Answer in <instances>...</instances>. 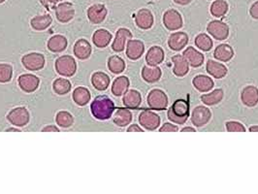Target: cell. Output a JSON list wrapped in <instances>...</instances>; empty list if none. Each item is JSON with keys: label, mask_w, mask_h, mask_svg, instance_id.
<instances>
[{"label": "cell", "mask_w": 258, "mask_h": 194, "mask_svg": "<svg viewBox=\"0 0 258 194\" xmlns=\"http://www.w3.org/2000/svg\"><path fill=\"white\" fill-rule=\"evenodd\" d=\"M91 110L96 119L99 121H106L112 117L115 111V104L109 97L99 96L93 101Z\"/></svg>", "instance_id": "1"}, {"label": "cell", "mask_w": 258, "mask_h": 194, "mask_svg": "<svg viewBox=\"0 0 258 194\" xmlns=\"http://www.w3.org/2000/svg\"><path fill=\"white\" fill-rule=\"evenodd\" d=\"M190 109L191 106L187 100L178 99L168 110V119L177 125H184L190 117Z\"/></svg>", "instance_id": "2"}, {"label": "cell", "mask_w": 258, "mask_h": 194, "mask_svg": "<svg viewBox=\"0 0 258 194\" xmlns=\"http://www.w3.org/2000/svg\"><path fill=\"white\" fill-rule=\"evenodd\" d=\"M7 120L15 127L24 128L30 123L31 115L26 108L18 107L10 111V113L7 115Z\"/></svg>", "instance_id": "3"}, {"label": "cell", "mask_w": 258, "mask_h": 194, "mask_svg": "<svg viewBox=\"0 0 258 194\" xmlns=\"http://www.w3.org/2000/svg\"><path fill=\"white\" fill-rule=\"evenodd\" d=\"M56 70L59 74L64 77H72L77 71V64L75 59L70 56H63L56 62Z\"/></svg>", "instance_id": "4"}, {"label": "cell", "mask_w": 258, "mask_h": 194, "mask_svg": "<svg viewBox=\"0 0 258 194\" xmlns=\"http://www.w3.org/2000/svg\"><path fill=\"white\" fill-rule=\"evenodd\" d=\"M148 105L151 109L153 110H158V111H162L165 110L168 106V97L165 95L164 92H162L161 90L156 89L153 90L152 92H150V94L148 95Z\"/></svg>", "instance_id": "5"}, {"label": "cell", "mask_w": 258, "mask_h": 194, "mask_svg": "<svg viewBox=\"0 0 258 194\" xmlns=\"http://www.w3.org/2000/svg\"><path fill=\"white\" fill-rule=\"evenodd\" d=\"M163 24L168 31H178L183 27V18L176 10H168L163 15Z\"/></svg>", "instance_id": "6"}, {"label": "cell", "mask_w": 258, "mask_h": 194, "mask_svg": "<svg viewBox=\"0 0 258 194\" xmlns=\"http://www.w3.org/2000/svg\"><path fill=\"white\" fill-rule=\"evenodd\" d=\"M45 57L39 53H31L23 57L22 64L30 71H38L45 66Z\"/></svg>", "instance_id": "7"}, {"label": "cell", "mask_w": 258, "mask_h": 194, "mask_svg": "<svg viewBox=\"0 0 258 194\" xmlns=\"http://www.w3.org/2000/svg\"><path fill=\"white\" fill-rule=\"evenodd\" d=\"M212 118L210 109L205 106H197L192 114V123L196 128H202L207 125Z\"/></svg>", "instance_id": "8"}, {"label": "cell", "mask_w": 258, "mask_h": 194, "mask_svg": "<svg viewBox=\"0 0 258 194\" xmlns=\"http://www.w3.org/2000/svg\"><path fill=\"white\" fill-rule=\"evenodd\" d=\"M207 32L210 33L215 39L224 41L229 36V28L226 23L222 21H213L207 27Z\"/></svg>", "instance_id": "9"}, {"label": "cell", "mask_w": 258, "mask_h": 194, "mask_svg": "<svg viewBox=\"0 0 258 194\" xmlns=\"http://www.w3.org/2000/svg\"><path fill=\"white\" fill-rule=\"evenodd\" d=\"M140 125L147 130H156L160 128L161 118L151 111H144L139 116Z\"/></svg>", "instance_id": "10"}, {"label": "cell", "mask_w": 258, "mask_h": 194, "mask_svg": "<svg viewBox=\"0 0 258 194\" xmlns=\"http://www.w3.org/2000/svg\"><path fill=\"white\" fill-rule=\"evenodd\" d=\"M135 23L141 30H150L154 25V16L150 10L141 9L135 15Z\"/></svg>", "instance_id": "11"}, {"label": "cell", "mask_w": 258, "mask_h": 194, "mask_svg": "<svg viewBox=\"0 0 258 194\" xmlns=\"http://www.w3.org/2000/svg\"><path fill=\"white\" fill-rule=\"evenodd\" d=\"M19 86L20 88L28 94H31L35 92L39 85H40V80L38 77L32 74H23L19 77Z\"/></svg>", "instance_id": "12"}, {"label": "cell", "mask_w": 258, "mask_h": 194, "mask_svg": "<svg viewBox=\"0 0 258 194\" xmlns=\"http://www.w3.org/2000/svg\"><path fill=\"white\" fill-rule=\"evenodd\" d=\"M56 16L59 22L61 23H68L75 16V9L71 3L64 2L57 6L56 8Z\"/></svg>", "instance_id": "13"}, {"label": "cell", "mask_w": 258, "mask_h": 194, "mask_svg": "<svg viewBox=\"0 0 258 194\" xmlns=\"http://www.w3.org/2000/svg\"><path fill=\"white\" fill-rule=\"evenodd\" d=\"M108 10L103 4H95L88 10V18L95 25L101 24L107 17Z\"/></svg>", "instance_id": "14"}, {"label": "cell", "mask_w": 258, "mask_h": 194, "mask_svg": "<svg viewBox=\"0 0 258 194\" xmlns=\"http://www.w3.org/2000/svg\"><path fill=\"white\" fill-rule=\"evenodd\" d=\"M132 33L128 29H120L117 32L114 43L112 44L113 51L117 53L123 52L126 48L127 43L132 38Z\"/></svg>", "instance_id": "15"}, {"label": "cell", "mask_w": 258, "mask_h": 194, "mask_svg": "<svg viewBox=\"0 0 258 194\" xmlns=\"http://www.w3.org/2000/svg\"><path fill=\"white\" fill-rule=\"evenodd\" d=\"M189 43V36L186 32H176L170 35L168 39V46L175 52L182 51Z\"/></svg>", "instance_id": "16"}, {"label": "cell", "mask_w": 258, "mask_h": 194, "mask_svg": "<svg viewBox=\"0 0 258 194\" xmlns=\"http://www.w3.org/2000/svg\"><path fill=\"white\" fill-rule=\"evenodd\" d=\"M145 52V45L142 41L130 39L127 46V56L131 61L139 60Z\"/></svg>", "instance_id": "17"}, {"label": "cell", "mask_w": 258, "mask_h": 194, "mask_svg": "<svg viewBox=\"0 0 258 194\" xmlns=\"http://www.w3.org/2000/svg\"><path fill=\"white\" fill-rule=\"evenodd\" d=\"M93 52L92 45L85 39L78 40L74 45V55L81 61L88 60Z\"/></svg>", "instance_id": "18"}, {"label": "cell", "mask_w": 258, "mask_h": 194, "mask_svg": "<svg viewBox=\"0 0 258 194\" xmlns=\"http://www.w3.org/2000/svg\"><path fill=\"white\" fill-rule=\"evenodd\" d=\"M241 100L247 107H255L258 103V89L255 86L246 87L241 93Z\"/></svg>", "instance_id": "19"}, {"label": "cell", "mask_w": 258, "mask_h": 194, "mask_svg": "<svg viewBox=\"0 0 258 194\" xmlns=\"http://www.w3.org/2000/svg\"><path fill=\"white\" fill-rule=\"evenodd\" d=\"M183 56L187 60L190 66L194 68L200 67L204 64V60H205L204 55L199 51H197L196 49H194V47H189L188 49H186L184 51Z\"/></svg>", "instance_id": "20"}, {"label": "cell", "mask_w": 258, "mask_h": 194, "mask_svg": "<svg viewBox=\"0 0 258 194\" xmlns=\"http://www.w3.org/2000/svg\"><path fill=\"white\" fill-rule=\"evenodd\" d=\"M172 62L174 64L173 73L177 77H184L186 76L190 71V65L187 62V60L184 58V56L177 55L172 58Z\"/></svg>", "instance_id": "21"}, {"label": "cell", "mask_w": 258, "mask_h": 194, "mask_svg": "<svg viewBox=\"0 0 258 194\" xmlns=\"http://www.w3.org/2000/svg\"><path fill=\"white\" fill-rule=\"evenodd\" d=\"M164 51L163 49L159 46L152 47L147 55H146V62L147 65L150 66H158L161 65L164 61Z\"/></svg>", "instance_id": "22"}, {"label": "cell", "mask_w": 258, "mask_h": 194, "mask_svg": "<svg viewBox=\"0 0 258 194\" xmlns=\"http://www.w3.org/2000/svg\"><path fill=\"white\" fill-rule=\"evenodd\" d=\"M161 69L159 66H144L142 69V78L150 84L157 83L161 78Z\"/></svg>", "instance_id": "23"}, {"label": "cell", "mask_w": 258, "mask_h": 194, "mask_svg": "<svg viewBox=\"0 0 258 194\" xmlns=\"http://www.w3.org/2000/svg\"><path fill=\"white\" fill-rule=\"evenodd\" d=\"M193 85L194 88L199 91L200 93H207L209 91H211L214 86L215 83L212 80V78L205 76V75H198L196 77H194L193 80Z\"/></svg>", "instance_id": "24"}, {"label": "cell", "mask_w": 258, "mask_h": 194, "mask_svg": "<svg viewBox=\"0 0 258 194\" xmlns=\"http://www.w3.org/2000/svg\"><path fill=\"white\" fill-rule=\"evenodd\" d=\"M207 72L213 76L216 79H223L227 75V68L226 65H222L216 61H208L207 65H206Z\"/></svg>", "instance_id": "25"}, {"label": "cell", "mask_w": 258, "mask_h": 194, "mask_svg": "<svg viewBox=\"0 0 258 194\" xmlns=\"http://www.w3.org/2000/svg\"><path fill=\"white\" fill-rule=\"evenodd\" d=\"M129 85H130V82L128 77L121 76L117 78L112 85V94L115 97L124 96L129 91Z\"/></svg>", "instance_id": "26"}, {"label": "cell", "mask_w": 258, "mask_h": 194, "mask_svg": "<svg viewBox=\"0 0 258 194\" xmlns=\"http://www.w3.org/2000/svg\"><path fill=\"white\" fill-rule=\"evenodd\" d=\"M67 39L64 35H54L48 41V49L53 53H62L67 48Z\"/></svg>", "instance_id": "27"}, {"label": "cell", "mask_w": 258, "mask_h": 194, "mask_svg": "<svg viewBox=\"0 0 258 194\" xmlns=\"http://www.w3.org/2000/svg\"><path fill=\"white\" fill-rule=\"evenodd\" d=\"M214 57L220 62L227 63L231 61V59L234 57V51L231 46L227 44H221L216 48L214 52Z\"/></svg>", "instance_id": "28"}, {"label": "cell", "mask_w": 258, "mask_h": 194, "mask_svg": "<svg viewBox=\"0 0 258 194\" xmlns=\"http://www.w3.org/2000/svg\"><path fill=\"white\" fill-rule=\"evenodd\" d=\"M52 22H53L52 17L49 14H45V15H39L34 17L31 22V25L34 31L42 32L47 30L52 25Z\"/></svg>", "instance_id": "29"}, {"label": "cell", "mask_w": 258, "mask_h": 194, "mask_svg": "<svg viewBox=\"0 0 258 194\" xmlns=\"http://www.w3.org/2000/svg\"><path fill=\"white\" fill-rule=\"evenodd\" d=\"M92 84L97 91H106L110 85V78L104 72H96L92 76Z\"/></svg>", "instance_id": "30"}, {"label": "cell", "mask_w": 258, "mask_h": 194, "mask_svg": "<svg viewBox=\"0 0 258 194\" xmlns=\"http://www.w3.org/2000/svg\"><path fill=\"white\" fill-rule=\"evenodd\" d=\"M123 102L126 107L131 108V109H136L142 103V97L139 92L135 90H129L125 94L124 98H123Z\"/></svg>", "instance_id": "31"}, {"label": "cell", "mask_w": 258, "mask_h": 194, "mask_svg": "<svg viewBox=\"0 0 258 194\" xmlns=\"http://www.w3.org/2000/svg\"><path fill=\"white\" fill-rule=\"evenodd\" d=\"M113 121H114V123L118 127L125 128V127L129 126V124L131 123V121H132V114L128 109L120 108V109H118L116 111Z\"/></svg>", "instance_id": "32"}, {"label": "cell", "mask_w": 258, "mask_h": 194, "mask_svg": "<svg viewBox=\"0 0 258 194\" xmlns=\"http://www.w3.org/2000/svg\"><path fill=\"white\" fill-rule=\"evenodd\" d=\"M112 40V34L106 30H98L94 36H93V42L97 46V48L103 49L106 48Z\"/></svg>", "instance_id": "33"}, {"label": "cell", "mask_w": 258, "mask_h": 194, "mask_svg": "<svg viewBox=\"0 0 258 194\" xmlns=\"http://www.w3.org/2000/svg\"><path fill=\"white\" fill-rule=\"evenodd\" d=\"M73 100L79 106L87 105L91 100V93L87 88L79 87L73 92Z\"/></svg>", "instance_id": "34"}, {"label": "cell", "mask_w": 258, "mask_h": 194, "mask_svg": "<svg viewBox=\"0 0 258 194\" xmlns=\"http://www.w3.org/2000/svg\"><path fill=\"white\" fill-rule=\"evenodd\" d=\"M194 43H195L196 47L203 52L211 51L213 46H214V42H213L212 38L205 33H200L199 35H197L195 40H194Z\"/></svg>", "instance_id": "35"}, {"label": "cell", "mask_w": 258, "mask_h": 194, "mask_svg": "<svg viewBox=\"0 0 258 194\" xmlns=\"http://www.w3.org/2000/svg\"><path fill=\"white\" fill-rule=\"evenodd\" d=\"M224 98V91L222 89H218L213 91L209 95H204L201 97V101L208 106H214L219 104Z\"/></svg>", "instance_id": "36"}, {"label": "cell", "mask_w": 258, "mask_h": 194, "mask_svg": "<svg viewBox=\"0 0 258 194\" xmlns=\"http://www.w3.org/2000/svg\"><path fill=\"white\" fill-rule=\"evenodd\" d=\"M108 68L113 74H121L126 69V63L122 58L113 56L108 60Z\"/></svg>", "instance_id": "37"}, {"label": "cell", "mask_w": 258, "mask_h": 194, "mask_svg": "<svg viewBox=\"0 0 258 194\" xmlns=\"http://www.w3.org/2000/svg\"><path fill=\"white\" fill-rule=\"evenodd\" d=\"M71 83L66 79H57L53 84L54 92L59 96H65L71 91Z\"/></svg>", "instance_id": "38"}, {"label": "cell", "mask_w": 258, "mask_h": 194, "mask_svg": "<svg viewBox=\"0 0 258 194\" xmlns=\"http://www.w3.org/2000/svg\"><path fill=\"white\" fill-rule=\"evenodd\" d=\"M211 14L216 18H222L228 11V4L225 0H216L211 5Z\"/></svg>", "instance_id": "39"}, {"label": "cell", "mask_w": 258, "mask_h": 194, "mask_svg": "<svg viewBox=\"0 0 258 194\" xmlns=\"http://www.w3.org/2000/svg\"><path fill=\"white\" fill-rule=\"evenodd\" d=\"M56 122H57V124L60 128L68 129L73 125L74 119H73V117L70 113H68L66 111H61L57 114Z\"/></svg>", "instance_id": "40"}, {"label": "cell", "mask_w": 258, "mask_h": 194, "mask_svg": "<svg viewBox=\"0 0 258 194\" xmlns=\"http://www.w3.org/2000/svg\"><path fill=\"white\" fill-rule=\"evenodd\" d=\"M13 77V67L7 64H0V84H5L11 81Z\"/></svg>", "instance_id": "41"}, {"label": "cell", "mask_w": 258, "mask_h": 194, "mask_svg": "<svg viewBox=\"0 0 258 194\" xmlns=\"http://www.w3.org/2000/svg\"><path fill=\"white\" fill-rule=\"evenodd\" d=\"M226 130L229 132H245V127L238 122H228L226 124Z\"/></svg>", "instance_id": "42"}, {"label": "cell", "mask_w": 258, "mask_h": 194, "mask_svg": "<svg viewBox=\"0 0 258 194\" xmlns=\"http://www.w3.org/2000/svg\"><path fill=\"white\" fill-rule=\"evenodd\" d=\"M178 130H179L178 127H176V126L172 125V124L167 123V124H164L162 126V128L160 129V131L161 132H177Z\"/></svg>", "instance_id": "43"}, {"label": "cell", "mask_w": 258, "mask_h": 194, "mask_svg": "<svg viewBox=\"0 0 258 194\" xmlns=\"http://www.w3.org/2000/svg\"><path fill=\"white\" fill-rule=\"evenodd\" d=\"M250 14L251 16L256 19V20H258V1L255 2L252 7H251V10H250Z\"/></svg>", "instance_id": "44"}, {"label": "cell", "mask_w": 258, "mask_h": 194, "mask_svg": "<svg viewBox=\"0 0 258 194\" xmlns=\"http://www.w3.org/2000/svg\"><path fill=\"white\" fill-rule=\"evenodd\" d=\"M43 132H48V131H51V132H59L60 129L55 127V126H48V127H45L43 129H42Z\"/></svg>", "instance_id": "45"}, {"label": "cell", "mask_w": 258, "mask_h": 194, "mask_svg": "<svg viewBox=\"0 0 258 194\" xmlns=\"http://www.w3.org/2000/svg\"><path fill=\"white\" fill-rule=\"evenodd\" d=\"M129 132H133V131H137V132H143V129H140L137 125H132L129 127V129H128Z\"/></svg>", "instance_id": "46"}, {"label": "cell", "mask_w": 258, "mask_h": 194, "mask_svg": "<svg viewBox=\"0 0 258 194\" xmlns=\"http://www.w3.org/2000/svg\"><path fill=\"white\" fill-rule=\"evenodd\" d=\"M176 4H179V5H188L190 4L193 0H173Z\"/></svg>", "instance_id": "47"}, {"label": "cell", "mask_w": 258, "mask_h": 194, "mask_svg": "<svg viewBox=\"0 0 258 194\" xmlns=\"http://www.w3.org/2000/svg\"><path fill=\"white\" fill-rule=\"evenodd\" d=\"M182 132H195V129L193 128H185L182 129Z\"/></svg>", "instance_id": "48"}, {"label": "cell", "mask_w": 258, "mask_h": 194, "mask_svg": "<svg viewBox=\"0 0 258 194\" xmlns=\"http://www.w3.org/2000/svg\"><path fill=\"white\" fill-rule=\"evenodd\" d=\"M249 130H250L251 132H258V126H253V127H251V128L249 129Z\"/></svg>", "instance_id": "49"}, {"label": "cell", "mask_w": 258, "mask_h": 194, "mask_svg": "<svg viewBox=\"0 0 258 194\" xmlns=\"http://www.w3.org/2000/svg\"><path fill=\"white\" fill-rule=\"evenodd\" d=\"M48 2H50V3H53V4H56V3H59V2H61L62 0H47Z\"/></svg>", "instance_id": "50"}, {"label": "cell", "mask_w": 258, "mask_h": 194, "mask_svg": "<svg viewBox=\"0 0 258 194\" xmlns=\"http://www.w3.org/2000/svg\"><path fill=\"white\" fill-rule=\"evenodd\" d=\"M7 131H19L18 129H8Z\"/></svg>", "instance_id": "51"}, {"label": "cell", "mask_w": 258, "mask_h": 194, "mask_svg": "<svg viewBox=\"0 0 258 194\" xmlns=\"http://www.w3.org/2000/svg\"><path fill=\"white\" fill-rule=\"evenodd\" d=\"M4 1H6V0H0V4H1V3H3Z\"/></svg>", "instance_id": "52"}]
</instances>
